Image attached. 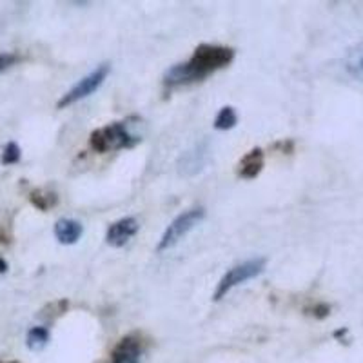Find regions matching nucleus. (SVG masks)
<instances>
[{
  "label": "nucleus",
  "instance_id": "18",
  "mask_svg": "<svg viewBox=\"0 0 363 363\" xmlns=\"http://www.w3.org/2000/svg\"><path fill=\"white\" fill-rule=\"evenodd\" d=\"M6 271H8V262H6L4 258H0V274Z\"/></svg>",
  "mask_w": 363,
  "mask_h": 363
},
{
  "label": "nucleus",
  "instance_id": "1",
  "mask_svg": "<svg viewBox=\"0 0 363 363\" xmlns=\"http://www.w3.org/2000/svg\"><path fill=\"white\" fill-rule=\"evenodd\" d=\"M233 58H235L233 48L200 44L187 62L174 64V66L165 71L164 84L167 87H178L186 86V84L200 82V80L207 79L209 74L229 66L233 62Z\"/></svg>",
  "mask_w": 363,
  "mask_h": 363
},
{
  "label": "nucleus",
  "instance_id": "13",
  "mask_svg": "<svg viewBox=\"0 0 363 363\" xmlns=\"http://www.w3.org/2000/svg\"><path fill=\"white\" fill-rule=\"evenodd\" d=\"M29 200L33 203L35 207H38L40 211H48L50 207H53L57 203V194L53 191H48V189H35L31 191L29 194Z\"/></svg>",
  "mask_w": 363,
  "mask_h": 363
},
{
  "label": "nucleus",
  "instance_id": "2",
  "mask_svg": "<svg viewBox=\"0 0 363 363\" xmlns=\"http://www.w3.org/2000/svg\"><path fill=\"white\" fill-rule=\"evenodd\" d=\"M144 128V120L140 116H128L125 120L95 129L89 136V145L95 153L102 155L120 149H131L142 142Z\"/></svg>",
  "mask_w": 363,
  "mask_h": 363
},
{
  "label": "nucleus",
  "instance_id": "16",
  "mask_svg": "<svg viewBox=\"0 0 363 363\" xmlns=\"http://www.w3.org/2000/svg\"><path fill=\"white\" fill-rule=\"evenodd\" d=\"M18 62V55L15 53H0V73L6 71L8 67L15 66Z\"/></svg>",
  "mask_w": 363,
  "mask_h": 363
},
{
  "label": "nucleus",
  "instance_id": "11",
  "mask_svg": "<svg viewBox=\"0 0 363 363\" xmlns=\"http://www.w3.org/2000/svg\"><path fill=\"white\" fill-rule=\"evenodd\" d=\"M343 67H345L349 77L363 82V42H359V44H356L354 48L347 51Z\"/></svg>",
  "mask_w": 363,
  "mask_h": 363
},
{
  "label": "nucleus",
  "instance_id": "17",
  "mask_svg": "<svg viewBox=\"0 0 363 363\" xmlns=\"http://www.w3.org/2000/svg\"><path fill=\"white\" fill-rule=\"evenodd\" d=\"M330 313V306H327V303H318V306H314L313 309H311V314H313L314 318H325L329 316Z\"/></svg>",
  "mask_w": 363,
  "mask_h": 363
},
{
  "label": "nucleus",
  "instance_id": "7",
  "mask_svg": "<svg viewBox=\"0 0 363 363\" xmlns=\"http://www.w3.org/2000/svg\"><path fill=\"white\" fill-rule=\"evenodd\" d=\"M207 158H209L207 144H196L191 151L182 155L180 162H178V171L184 177H193V174L200 173L203 169V165L207 164Z\"/></svg>",
  "mask_w": 363,
  "mask_h": 363
},
{
  "label": "nucleus",
  "instance_id": "10",
  "mask_svg": "<svg viewBox=\"0 0 363 363\" xmlns=\"http://www.w3.org/2000/svg\"><path fill=\"white\" fill-rule=\"evenodd\" d=\"M84 235V225L79 220L71 218H60L55 223V236L60 244L64 245H73L80 240Z\"/></svg>",
  "mask_w": 363,
  "mask_h": 363
},
{
  "label": "nucleus",
  "instance_id": "8",
  "mask_svg": "<svg viewBox=\"0 0 363 363\" xmlns=\"http://www.w3.org/2000/svg\"><path fill=\"white\" fill-rule=\"evenodd\" d=\"M264 164H265L264 151H262L260 147H255L251 149L247 155H244L242 160L238 162L236 174H238L240 178H244V180H252V178H256L262 173Z\"/></svg>",
  "mask_w": 363,
  "mask_h": 363
},
{
  "label": "nucleus",
  "instance_id": "15",
  "mask_svg": "<svg viewBox=\"0 0 363 363\" xmlns=\"http://www.w3.org/2000/svg\"><path fill=\"white\" fill-rule=\"evenodd\" d=\"M22 157V151L18 147L17 142H9L6 144L4 151H2V157H0V164L2 165H13V164H18Z\"/></svg>",
  "mask_w": 363,
  "mask_h": 363
},
{
  "label": "nucleus",
  "instance_id": "6",
  "mask_svg": "<svg viewBox=\"0 0 363 363\" xmlns=\"http://www.w3.org/2000/svg\"><path fill=\"white\" fill-rule=\"evenodd\" d=\"M140 229V223L138 220L133 218V216H125V218L118 220V222L111 223L108 227V233H106V242H108L111 247H122L133 238V236L138 233Z\"/></svg>",
  "mask_w": 363,
  "mask_h": 363
},
{
  "label": "nucleus",
  "instance_id": "3",
  "mask_svg": "<svg viewBox=\"0 0 363 363\" xmlns=\"http://www.w3.org/2000/svg\"><path fill=\"white\" fill-rule=\"evenodd\" d=\"M265 265H267V260L262 258V256H258V258H251V260L244 262V264H238L235 265V267H231L225 274H223L222 280L218 281V285H216L213 300L220 301L222 298H225L227 294L231 293L235 287H238L240 284H245V281L252 280V278H256L258 274H262Z\"/></svg>",
  "mask_w": 363,
  "mask_h": 363
},
{
  "label": "nucleus",
  "instance_id": "14",
  "mask_svg": "<svg viewBox=\"0 0 363 363\" xmlns=\"http://www.w3.org/2000/svg\"><path fill=\"white\" fill-rule=\"evenodd\" d=\"M236 124H238V115H236L235 108L225 106V108L220 109L213 125H215V129H218V131H227V129L235 128Z\"/></svg>",
  "mask_w": 363,
  "mask_h": 363
},
{
  "label": "nucleus",
  "instance_id": "12",
  "mask_svg": "<svg viewBox=\"0 0 363 363\" xmlns=\"http://www.w3.org/2000/svg\"><path fill=\"white\" fill-rule=\"evenodd\" d=\"M50 342V329L48 327H33L28 330L26 336V345L29 351H42Z\"/></svg>",
  "mask_w": 363,
  "mask_h": 363
},
{
  "label": "nucleus",
  "instance_id": "5",
  "mask_svg": "<svg viewBox=\"0 0 363 363\" xmlns=\"http://www.w3.org/2000/svg\"><path fill=\"white\" fill-rule=\"evenodd\" d=\"M109 73H111V64L109 62H104L100 64V66H96L89 74H86L84 79H80L79 82L74 84V86L67 91L66 95H62V99L57 102V108L66 109L69 108V106H73V104L79 102V100L93 95V93H95L104 82H106Z\"/></svg>",
  "mask_w": 363,
  "mask_h": 363
},
{
  "label": "nucleus",
  "instance_id": "9",
  "mask_svg": "<svg viewBox=\"0 0 363 363\" xmlns=\"http://www.w3.org/2000/svg\"><path fill=\"white\" fill-rule=\"evenodd\" d=\"M142 345L135 336H125L113 351L111 363H138L140 362Z\"/></svg>",
  "mask_w": 363,
  "mask_h": 363
},
{
  "label": "nucleus",
  "instance_id": "4",
  "mask_svg": "<svg viewBox=\"0 0 363 363\" xmlns=\"http://www.w3.org/2000/svg\"><path fill=\"white\" fill-rule=\"evenodd\" d=\"M203 218H206V211H203V207H194V209H189L186 211V213L178 215L177 218L167 225L164 235H162L157 251L164 252L167 251V249L174 247V245H177L187 233L193 231L194 227L199 225Z\"/></svg>",
  "mask_w": 363,
  "mask_h": 363
}]
</instances>
